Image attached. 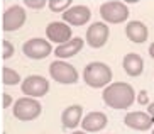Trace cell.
<instances>
[{"instance_id":"6da1fadb","label":"cell","mask_w":154,"mask_h":134,"mask_svg":"<svg viewBox=\"0 0 154 134\" xmlns=\"http://www.w3.org/2000/svg\"><path fill=\"white\" fill-rule=\"evenodd\" d=\"M103 102L112 109H127L131 107L136 100V92L129 83L125 81H115L105 87L103 94Z\"/></svg>"},{"instance_id":"7a4b0ae2","label":"cell","mask_w":154,"mask_h":134,"mask_svg":"<svg viewBox=\"0 0 154 134\" xmlns=\"http://www.w3.org/2000/svg\"><path fill=\"white\" fill-rule=\"evenodd\" d=\"M83 80L91 88H102V87L110 85L112 81V70L105 63L93 61L86 65L83 70Z\"/></svg>"},{"instance_id":"3957f363","label":"cell","mask_w":154,"mask_h":134,"mask_svg":"<svg viewBox=\"0 0 154 134\" xmlns=\"http://www.w3.org/2000/svg\"><path fill=\"white\" fill-rule=\"evenodd\" d=\"M100 15H102V19L105 22L109 24H122L129 17V9H127L125 4L119 2V0H110V2L102 4Z\"/></svg>"},{"instance_id":"277c9868","label":"cell","mask_w":154,"mask_h":134,"mask_svg":"<svg viewBox=\"0 0 154 134\" xmlns=\"http://www.w3.org/2000/svg\"><path fill=\"white\" fill-rule=\"evenodd\" d=\"M49 75L53 80H56L58 83H63V85H71V83L78 81L76 68L66 61H61V59H56L49 65Z\"/></svg>"},{"instance_id":"5b68a950","label":"cell","mask_w":154,"mask_h":134,"mask_svg":"<svg viewBox=\"0 0 154 134\" xmlns=\"http://www.w3.org/2000/svg\"><path fill=\"white\" fill-rule=\"evenodd\" d=\"M41 104L37 102L36 98L31 97H22L14 102V116L17 117L19 121H34L39 114H41Z\"/></svg>"},{"instance_id":"8992f818","label":"cell","mask_w":154,"mask_h":134,"mask_svg":"<svg viewBox=\"0 0 154 134\" xmlns=\"http://www.w3.org/2000/svg\"><path fill=\"white\" fill-rule=\"evenodd\" d=\"M20 88H22V94L26 97L31 98L44 97L49 92V81L41 75H29L26 80H22Z\"/></svg>"},{"instance_id":"52a82bcc","label":"cell","mask_w":154,"mask_h":134,"mask_svg":"<svg viewBox=\"0 0 154 134\" xmlns=\"http://www.w3.org/2000/svg\"><path fill=\"white\" fill-rule=\"evenodd\" d=\"M22 51H24V54L31 59H42V58H46L48 54L53 53V48H51L49 41L41 39V37H32V39L24 43Z\"/></svg>"},{"instance_id":"ba28073f","label":"cell","mask_w":154,"mask_h":134,"mask_svg":"<svg viewBox=\"0 0 154 134\" xmlns=\"http://www.w3.org/2000/svg\"><path fill=\"white\" fill-rule=\"evenodd\" d=\"M26 22V12L20 5H12L10 9H7L4 12V31L12 32L17 31L19 27H22Z\"/></svg>"},{"instance_id":"9c48e42d","label":"cell","mask_w":154,"mask_h":134,"mask_svg":"<svg viewBox=\"0 0 154 134\" xmlns=\"http://www.w3.org/2000/svg\"><path fill=\"white\" fill-rule=\"evenodd\" d=\"M109 39V26L103 22H95L91 24L86 31V43L91 48H102Z\"/></svg>"},{"instance_id":"30bf717a","label":"cell","mask_w":154,"mask_h":134,"mask_svg":"<svg viewBox=\"0 0 154 134\" xmlns=\"http://www.w3.org/2000/svg\"><path fill=\"white\" fill-rule=\"evenodd\" d=\"M91 17V12L85 5H73L63 12V21L71 26H85Z\"/></svg>"},{"instance_id":"8fae6325","label":"cell","mask_w":154,"mask_h":134,"mask_svg":"<svg viewBox=\"0 0 154 134\" xmlns=\"http://www.w3.org/2000/svg\"><path fill=\"white\" fill-rule=\"evenodd\" d=\"M124 122H125L127 127L136 131H147L152 127L154 119L147 114V112H129L125 117H124Z\"/></svg>"},{"instance_id":"7c38bea8","label":"cell","mask_w":154,"mask_h":134,"mask_svg":"<svg viewBox=\"0 0 154 134\" xmlns=\"http://www.w3.org/2000/svg\"><path fill=\"white\" fill-rule=\"evenodd\" d=\"M46 36L53 43L64 44V43H68L71 39V27L56 21V22H51L49 26L46 27Z\"/></svg>"},{"instance_id":"4fadbf2b","label":"cell","mask_w":154,"mask_h":134,"mask_svg":"<svg viewBox=\"0 0 154 134\" xmlns=\"http://www.w3.org/2000/svg\"><path fill=\"white\" fill-rule=\"evenodd\" d=\"M80 124L85 132H98L107 126V116L103 112H90L83 117Z\"/></svg>"},{"instance_id":"5bb4252c","label":"cell","mask_w":154,"mask_h":134,"mask_svg":"<svg viewBox=\"0 0 154 134\" xmlns=\"http://www.w3.org/2000/svg\"><path fill=\"white\" fill-rule=\"evenodd\" d=\"M83 117V107L82 105H69L61 114V122L66 129H75Z\"/></svg>"},{"instance_id":"9a60e30c","label":"cell","mask_w":154,"mask_h":134,"mask_svg":"<svg viewBox=\"0 0 154 134\" xmlns=\"http://www.w3.org/2000/svg\"><path fill=\"white\" fill-rule=\"evenodd\" d=\"M83 48V39L82 37H75V39H69L68 43L64 44H59L58 48L54 49V54L58 56V59H64V58H71L76 53H80Z\"/></svg>"},{"instance_id":"2e32d148","label":"cell","mask_w":154,"mask_h":134,"mask_svg":"<svg viewBox=\"0 0 154 134\" xmlns=\"http://www.w3.org/2000/svg\"><path fill=\"white\" fill-rule=\"evenodd\" d=\"M122 66H124V72L129 76H139L142 73V70H144V61H142V58L139 54L129 53L124 56Z\"/></svg>"},{"instance_id":"e0dca14e","label":"cell","mask_w":154,"mask_h":134,"mask_svg":"<svg viewBox=\"0 0 154 134\" xmlns=\"http://www.w3.org/2000/svg\"><path fill=\"white\" fill-rule=\"evenodd\" d=\"M125 34L132 43H144L149 32H147V27L140 21H131L125 26Z\"/></svg>"},{"instance_id":"ac0fdd59","label":"cell","mask_w":154,"mask_h":134,"mask_svg":"<svg viewBox=\"0 0 154 134\" xmlns=\"http://www.w3.org/2000/svg\"><path fill=\"white\" fill-rule=\"evenodd\" d=\"M2 81H4V85H17L20 81V76H19V73L15 70L4 66V70H2Z\"/></svg>"},{"instance_id":"d6986e66","label":"cell","mask_w":154,"mask_h":134,"mask_svg":"<svg viewBox=\"0 0 154 134\" xmlns=\"http://www.w3.org/2000/svg\"><path fill=\"white\" fill-rule=\"evenodd\" d=\"M51 12H64L71 7V0H49L48 2Z\"/></svg>"},{"instance_id":"ffe728a7","label":"cell","mask_w":154,"mask_h":134,"mask_svg":"<svg viewBox=\"0 0 154 134\" xmlns=\"http://www.w3.org/2000/svg\"><path fill=\"white\" fill-rule=\"evenodd\" d=\"M46 4H48L46 0H24V5H27V7H31L34 10H41Z\"/></svg>"},{"instance_id":"44dd1931","label":"cell","mask_w":154,"mask_h":134,"mask_svg":"<svg viewBox=\"0 0 154 134\" xmlns=\"http://www.w3.org/2000/svg\"><path fill=\"white\" fill-rule=\"evenodd\" d=\"M2 44H4V54H2V56H4V59H9L10 56L14 54V46H12V43L7 41V39H4Z\"/></svg>"},{"instance_id":"7402d4cb","label":"cell","mask_w":154,"mask_h":134,"mask_svg":"<svg viewBox=\"0 0 154 134\" xmlns=\"http://www.w3.org/2000/svg\"><path fill=\"white\" fill-rule=\"evenodd\" d=\"M139 104H142V105H147L149 104V98H147V92H140L139 94Z\"/></svg>"},{"instance_id":"603a6c76","label":"cell","mask_w":154,"mask_h":134,"mask_svg":"<svg viewBox=\"0 0 154 134\" xmlns=\"http://www.w3.org/2000/svg\"><path fill=\"white\" fill-rule=\"evenodd\" d=\"M10 104H12V97L9 94H4V107H9Z\"/></svg>"},{"instance_id":"cb8c5ba5","label":"cell","mask_w":154,"mask_h":134,"mask_svg":"<svg viewBox=\"0 0 154 134\" xmlns=\"http://www.w3.org/2000/svg\"><path fill=\"white\" fill-rule=\"evenodd\" d=\"M147 114L154 119V102H149L147 104Z\"/></svg>"},{"instance_id":"d4e9b609","label":"cell","mask_w":154,"mask_h":134,"mask_svg":"<svg viewBox=\"0 0 154 134\" xmlns=\"http://www.w3.org/2000/svg\"><path fill=\"white\" fill-rule=\"evenodd\" d=\"M149 54H151V58L154 59V43H152V44L149 46Z\"/></svg>"},{"instance_id":"484cf974","label":"cell","mask_w":154,"mask_h":134,"mask_svg":"<svg viewBox=\"0 0 154 134\" xmlns=\"http://www.w3.org/2000/svg\"><path fill=\"white\" fill-rule=\"evenodd\" d=\"M71 134H86L85 131H75V132H71Z\"/></svg>"},{"instance_id":"4316f807","label":"cell","mask_w":154,"mask_h":134,"mask_svg":"<svg viewBox=\"0 0 154 134\" xmlns=\"http://www.w3.org/2000/svg\"><path fill=\"white\" fill-rule=\"evenodd\" d=\"M152 134H154V129H152Z\"/></svg>"}]
</instances>
